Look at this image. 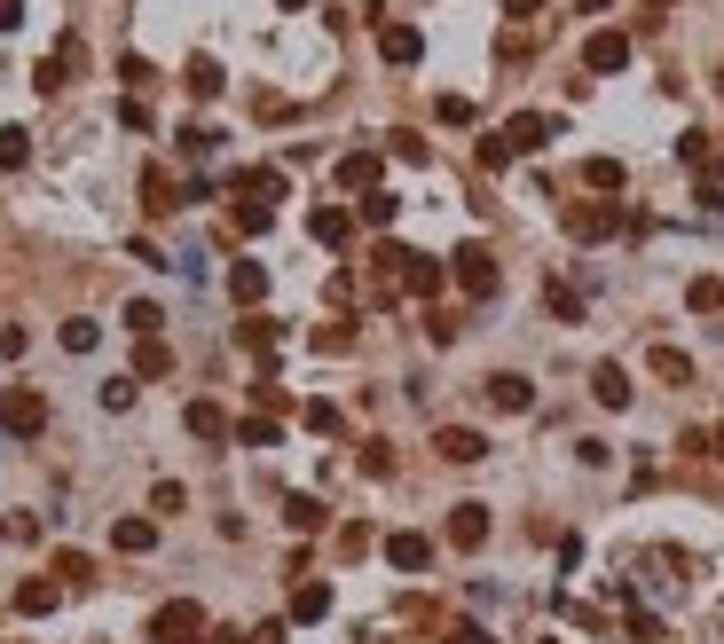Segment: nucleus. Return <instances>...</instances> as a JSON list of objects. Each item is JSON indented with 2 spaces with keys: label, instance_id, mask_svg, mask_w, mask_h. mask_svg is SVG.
Here are the masks:
<instances>
[{
  "label": "nucleus",
  "instance_id": "nucleus-9",
  "mask_svg": "<svg viewBox=\"0 0 724 644\" xmlns=\"http://www.w3.org/2000/svg\"><path fill=\"white\" fill-rule=\"evenodd\" d=\"M308 236H315V244H332V252H347L354 244V213L347 205H315L308 213Z\"/></svg>",
  "mask_w": 724,
  "mask_h": 644
},
{
  "label": "nucleus",
  "instance_id": "nucleus-41",
  "mask_svg": "<svg viewBox=\"0 0 724 644\" xmlns=\"http://www.w3.org/2000/svg\"><path fill=\"white\" fill-rule=\"evenodd\" d=\"M457 330H465V323H457L449 307H434V315H425V338H434V346H449V338H457Z\"/></svg>",
  "mask_w": 724,
  "mask_h": 644
},
{
  "label": "nucleus",
  "instance_id": "nucleus-20",
  "mask_svg": "<svg viewBox=\"0 0 724 644\" xmlns=\"http://www.w3.org/2000/svg\"><path fill=\"white\" fill-rule=\"evenodd\" d=\"M182 425H189L197 440H237V425H228V417L213 409V401H189V409H182Z\"/></svg>",
  "mask_w": 724,
  "mask_h": 644
},
{
  "label": "nucleus",
  "instance_id": "nucleus-4",
  "mask_svg": "<svg viewBox=\"0 0 724 644\" xmlns=\"http://www.w3.org/2000/svg\"><path fill=\"white\" fill-rule=\"evenodd\" d=\"M622 220H631V213H622L614 197H590V205H575V213H567V236H575V244H607Z\"/></svg>",
  "mask_w": 724,
  "mask_h": 644
},
{
  "label": "nucleus",
  "instance_id": "nucleus-25",
  "mask_svg": "<svg viewBox=\"0 0 724 644\" xmlns=\"http://www.w3.org/2000/svg\"><path fill=\"white\" fill-rule=\"evenodd\" d=\"M95 346H103V323H87V315L63 323V354H95Z\"/></svg>",
  "mask_w": 724,
  "mask_h": 644
},
{
  "label": "nucleus",
  "instance_id": "nucleus-22",
  "mask_svg": "<svg viewBox=\"0 0 724 644\" xmlns=\"http://www.w3.org/2000/svg\"><path fill=\"white\" fill-rule=\"evenodd\" d=\"M237 440H245V449H276V440H284V417H276V409H260V417H245V425H237Z\"/></svg>",
  "mask_w": 724,
  "mask_h": 644
},
{
  "label": "nucleus",
  "instance_id": "nucleus-28",
  "mask_svg": "<svg viewBox=\"0 0 724 644\" xmlns=\"http://www.w3.org/2000/svg\"><path fill=\"white\" fill-rule=\"evenodd\" d=\"M583 181L599 189V197H614V189L631 181V174H622V157H590V165H583Z\"/></svg>",
  "mask_w": 724,
  "mask_h": 644
},
{
  "label": "nucleus",
  "instance_id": "nucleus-31",
  "mask_svg": "<svg viewBox=\"0 0 724 644\" xmlns=\"http://www.w3.org/2000/svg\"><path fill=\"white\" fill-rule=\"evenodd\" d=\"M677 157L694 165V174H709V165H716V142H709V134L694 126V134H685V142H677Z\"/></svg>",
  "mask_w": 724,
  "mask_h": 644
},
{
  "label": "nucleus",
  "instance_id": "nucleus-39",
  "mask_svg": "<svg viewBox=\"0 0 724 644\" xmlns=\"http://www.w3.org/2000/svg\"><path fill=\"white\" fill-rule=\"evenodd\" d=\"M87 573H95L87 551H55V582H87Z\"/></svg>",
  "mask_w": 724,
  "mask_h": 644
},
{
  "label": "nucleus",
  "instance_id": "nucleus-44",
  "mask_svg": "<svg viewBox=\"0 0 724 644\" xmlns=\"http://www.w3.org/2000/svg\"><path fill=\"white\" fill-rule=\"evenodd\" d=\"M394 157H402V165H425L434 150H425V134H394Z\"/></svg>",
  "mask_w": 724,
  "mask_h": 644
},
{
  "label": "nucleus",
  "instance_id": "nucleus-42",
  "mask_svg": "<svg viewBox=\"0 0 724 644\" xmlns=\"http://www.w3.org/2000/svg\"><path fill=\"white\" fill-rule=\"evenodd\" d=\"M480 165H488V174H504V165H512V142H504V134H488V142H480Z\"/></svg>",
  "mask_w": 724,
  "mask_h": 644
},
{
  "label": "nucleus",
  "instance_id": "nucleus-29",
  "mask_svg": "<svg viewBox=\"0 0 724 644\" xmlns=\"http://www.w3.org/2000/svg\"><path fill=\"white\" fill-rule=\"evenodd\" d=\"M213 150H221V134H213V126H182V157H189V165H205Z\"/></svg>",
  "mask_w": 724,
  "mask_h": 644
},
{
  "label": "nucleus",
  "instance_id": "nucleus-46",
  "mask_svg": "<svg viewBox=\"0 0 724 644\" xmlns=\"http://www.w3.org/2000/svg\"><path fill=\"white\" fill-rule=\"evenodd\" d=\"M362 471H371V480H386V471H394V449H386V440H371V449H362Z\"/></svg>",
  "mask_w": 724,
  "mask_h": 644
},
{
  "label": "nucleus",
  "instance_id": "nucleus-24",
  "mask_svg": "<svg viewBox=\"0 0 724 644\" xmlns=\"http://www.w3.org/2000/svg\"><path fill=\"white\" fill-rule=\"evenodd\" d=\"M284 527H291V534H315V527H323V503H315V495H284Z\"/></svg>",
  "mask_w": 724,
  "mask_h": 644
},
{
  "label": "nucleus",
  "instance_id": "nucleus-54",
  "mask_svg": "<svg viewBox=\"0 0 724 644\" xmlns=\"http://www.w3.org/2000/svg\"><path fill=\"white\" fill-rule=\"evenodd\" d=\"M0 534H9V527H0Z\"/></svg>",
  "mask_w": 724,
  "mask_h": 644
},
{
  "label": "nucleus",
  "instance_id": "nucleus-5",
  "mask_svg": "<svg viewBox=\"0 0 724 644\" xmlns=\"http://www.w3.org/2000/svg\"><path fill=\"white\" fill-rule=\"evenodd\" d=\"M583 72H599V79H614V72H631V31H590L583 40Z\"/></svg>",
  "mask_w": 724,
  "mask_h": 644
},
{
  "label": "nucleus",
  "instance_id": "nucleus-8",
  "mask_svg": "<svg viewBox=\"0 0 724 644\" xmlns=\"http://www.w3.org/2000/svg\"><path fill=\"white\" fill-rule=\"evenodd\" d=\"M488 409H504V417H520V409H536V386L520 378V369H497V378H488Z\"/></svg>",
  "mask_w": 724,
  "mask_h": 644
},
{
  "label": "nucleus",
  "instance_id": "nucleus-50",
  "mask_svg": "<svg viewBox=\"0 0 724 644\" xmlns=\"http://www.w3.org/2000/svg\"><path fill=\"white\" fill-rule=\"evenodd\" d=\"M24 24V0H0V31H16Z\"/></svg>",
  "mask_w": 724,
  "mask_h": 644
},
{
  "label": "nucleus",
  "instance_id": "nucleus-1",
  "mask_svg": "<svg viewBox=\"0 0 724 644\" xmlns=\"http://www.w3.org/2000/svg\"><path fill=\"white\" fill-rule=\"evenodd\" d=\"M449 283L465 291V299H497L504 291V267L488 244H465V252H449Z\"/></svg>",
  "mask_w": 724,
  "mask_h": 644
},
{
  "label": "nucleus",
  "instance_id": "nucleus-48",
  "mask_svg": "<svg viewBox=\"0 0 724 644\" xmlns=\"http://www.w3.org/2000/svg\"><path fill=\"white\" fill-rule=\"evenodd\" d=\"M245 644H284V621H260V629H245Z\"/></svg>",
  "mask_w": 724,
  "mask_h": 644
},
{
  "label": "nucleus",
  "instance_id": "nucleus-23",
  "mask_svg": "<svg viewBox=\"0 0 724 644\" xmlns=\"http://www.w3.org/2000/svg\"><path fill=\"white\" fill-rule=\"evenodd\" d=\"M394 213H402V197H386V189H362V228H394Z\"/></svg>",
  "mask_w": 724,
  "mask_h": 644
},
{
  "label": "nucleus",
  "instance_id": "nucleus-26",
  "mask_svg": "<svg viewBox=\"0 0 724 644\" xmlns=\"http://www.w3.org/2000/svg\"><path fill=\"white\" fill-rule=\"evenodd\" d=\"M653 378L662 386H694V362H685L677 346H653Z\"/></svg>",
  "mask_w": 724,
  "mask_h": 644
},
{
  "label": "nucleus",
  "instance_id": "nucleus-40",
  "mask_svg": "<svg viewBox=\"0 0 724 644\" xmlns=\"http://www.w3.org/2000/svg\"><path fill=\"white\" fill-rule=\"evenodd\" d=\"M118 126L126 134H150V103H142V94H126V103H118Z\"/></svg>",
  "mask_w": 724,
  "mask_h": 644
},
{
  "label": "nucleus",
  "instance_id": "nucleus-11",
  "mask_svg": "<svg viewBox=\"0 0 724 644\" xmlns=\"http://www.w3.org/2000/svg\"><path fill=\"white\" fill-rule=\"evenodd\" d=\"M386 566L394 573H425V566H434V542H425V534H386Z\"/></svg>",
  "mask_w": 724,
  "mask_h": 644
},
{
  "label": "nucleus",
  "instance_id": "nucleus-49",
  "mask_svg": "<svg viewBox=\"0 0 724 644\" xmlns=\"http://www.w3.org/2000/svg\"><path fill=\"white\" fill-rule=\"evenodd\" d=\"M504 16H512V24H528V16H544V0H504Z\"/></svg>",
  "mask_w": 724,
  "mask_h": 644
},
{
  "label": "nucleus",
  "instance_id": "nucleus-13",
  "mask_svg": "<svg viewBox=\"0 0 724 644\" xmlns=\"http://www.w3.org/2000/svg\"><path fill=\"white\" fill-rule=\"evenodd\" d=\"M111 551H118V558H142V551H158V519H135V512H126V519L111 527Z\"/></svg>",
  "mask_w": 724,
  "mask_h": 644
},
{
  "label": "nucleus",
  "instance_id": "nucleus-32",
  "mask_svg": "<svg viewBox=\"0 0 724 644\" xmlns=\"http://www.w3.org/2000/svg\"><path fill=\"white\" fill-rule=\"evenodd\" d=\"M158 323H166L158 299H126V330H135V338H158Z\"/></svg>",
  "mask_w": 724,
  "mask_h": 644
},
{
  "label": "nucleus",
  "instance_id": "nucleus-6",
  "mask_svg": "<svg viewBox=\"0 0 724 644\" xmlns=\"http://www.w3.org/2000/svg\"><path fill=\"white\" fill-rule=\"evenodd\" d=\"M551 134H559V118H551V111H520V118H504V142H512V157H536V150H551Z\"/></svg>",
  "mask_w": 724,
  "mask_h": 644
},
{
  "label": "nucleus",
  "instance_id": "nucleus-19",
  "mask_svg": "<svg viewBox=\"0 0 724 644\" xmlns=\"http://www.w3.org/2000/svg\"><path fill=\"white\" fill-rule=\"evenodd\" d=\"M237 346H245V354H276V346H284V330H276L269 315H252V307H245V323H237Z\"/></svg>",
  "mask_w": 724,
  "mask_h": 644
},
{
  "label": "nucleus",
  "instance_id": "nucleus-2",
  "mask_svg": "<svg viewBox=\"0 0 724 644\" xmlns=\"http://www.w3.org/2000/svg\"><path fill=\"white\" fill-rule=\"evenodd\" d=\"M0 432H9V440H40L48 432V393L9 386V393H0Z\"/></svg>",
  "mask_w": 724,
  "mask_h": 644
},
{
  "label": "nucleus",
  "instance_id": "nucleus-43",
  "mask_svg": "<svg viewBox=\"0 0 724 644\" xmlns=\"http://www.w3.org/2000/svg\"><path fill=\"white\" fill-rule=\"evenodd\" d=\"M441 126H473V94H441Z\"/></svg>",
  "mask_w": 724,
  "mask_h": 644
},
{
  "label": "nucleus",
  "instance_id": "nucleus-53",
  "mask_svg": "<svg viewBox=\"0 0 724 644\" xmlns=\"http://www.w3.org/2000/svg\"><path fill=\"white\" fill-rule=\"evenodd\" d=\"M646 9H670V0H646Z\"/></svg>",
  "mask_w": 724,
  "mask_h": 644
},
{
  "label": "nucleus",
  "instance_id": "nucleus-14",
  "mask_svg": "<svg viewBox=\"0 0 724 644\" xmlns=\"http://www.w3.org/2000/svg\"><path fill=\"white\" fill-rule=\"evenodd\" d=\"M378 55L386 63H417L425 55V31L417 24H378Z\"/></svg>",
  "mask_w": 724,
  "mask_h": 644
},
{
  "label": "nucleus",
  "instance_id": "nucleus-52",
  "mask_svg": "<svg viewBox=\"0 0 724 644\" xmlns=\"http://www.w3.org/2000/svg\"><path fill=\"white\" fill-rule=\"evenodd\" d=\"M276 9H308V0H276Z\"/></svg>",
  "mask_w": 724,
  "mask_h": 644
},
{
  "label": "nucleus",
  "instance_id": "nucleus-34",
  "mask_svg": "<svg viewBox=\"0 0 724 644\" xmlns=\"http://www.w3.org/2000/svg\"><path fill=\"white\" fill-rule=\"evenodd\" d=\"M24 157H32V142H24V126H0V174H16Z\"/></svg>",
  "mask_w": 724,
  "mask_h": 644
},
{
  "label": "nucleus",
  "instance_id": "nucleus-33",
  "mask_svg": "<svg viewBox=\"0 0 724 644\" xmlns=\"http://www.w3.org/2000/svg\"><path fill=\"white\" fill-rule=\"evenodd\" d=\"M189 94H197V103H213V94H221V63L197 55V63H189Z\"/></svg>",
  "mask_w": 724,
  "mask_h": 644
},
{
  "label": "nucleus",
  "instance_id": "nucleus-10",
  "mask_svg": "<svg viewBox=\"0 0 724 644\" xmlns=\"http://www.w3.org/2000/svg\"><path fill=\"white\" fill-rule=\"evenodd\" d=\"M55 605H63V582H55V573H32V582H16V614H24V621L55 614Z\"/></svg>",
  "mask_w": 724,
  "mask_h": 644
},
{
  "label": "nucleus",
  "instance_id": "nucleus-21",
  "mask_svg": "<svg viewBox=\"0 0 724 644\" xmlns=\"http://www.w3.org/2000/svg\"><path fill=\"white\" fill-rule=\"evenodd\" d=\"M332 614V582H300L291 590V621H323Z\"/></svg>",
  "mask_w": 724,
  "mask_h": 644
},
{
  "label": "nucleus",
  "instance_id": "nucleus-16",
  "mask_svg": "<svg viewBox=\"0 0 724 644\" xmlns=\"http://www.w3.org/2000/svg\"><path fill=\"white\" fill-rule=\"evenodd\" d=\"M590 393H599V409H631V369L599 362V369H590Z\"/></svg>",
  "mask_w": 724,
  "mask_h": 644
},
{
  "label": "nucleus",
  "instance_id": "nucleus-12",
  "mask_svg": "<svg viewBox=\"0 0 724 644\" xmlns=\"http://www.w3.org/2000/svg\"><path fill=\"white\" fill-rule=\"evenodd\" d=\"M449 542H457V551H480V542H488V503H457V512H449Z\"/></svg>",
  "mask_w": 724,
  "mask_h": 644
},
{
  "label": "nucleus",
  "instance_id": "nucleus-45",
  "mask_svg": "<svg viewBox=\"0 0 724 644\" xmlns=\"http://www.w3.org/2000/svg\"><path fill=\"white\" fill-rule=\"evenodd\" d=\"M300 417H308V432H339V409H332V401H308Z\"/></svg>",
  "mask_w": 724,
  "mask_h": 644
},
{
  "label": "nucleus",
  "instance_id": "nucleus-27",
  "mask_svg": "<svg viewBox=\"0 0 724 644\" xmlns=\"http://www.w3.org/2000/svg\"><path fill=\"white\" fill-rule=\"evenodd\" d=\"M142 205H150V213H174V205H182V189H174L166 174H158V165L142 174Z\"/></svg>",
  "mask_w": 724,
  "mask_h": 644
},
{
  "label": "nucleus",
  "instance_id": "nucleus-38",
  "mask_svg": "<svg viewBox=\"0 0 724 644\" xmlns=\"http://www.w3.org/2000/svg\"><path fill=\"white\" fill-rule=\"evenodd\" d=\"M135 386H142V378H111V386H103V409H111V417L135 409Z\"/></svg>",
  "mask_w": 724,
  "mask_h": 644
},
{
  "label": "nucleus",
  "instance_id": "nucleus-30",
  "mask_svg": "<svg viewBox=\"0 0 724 644\" xmlns=\"http://www.w3.org/2000/svg\"><path fill=\"white\" fill-rule=\"evenodd\" d=\"M150 512H158V519L189 512V488H182V480H158V488H150Z\"/></svg>",
  "mask_w": 724,
  "mask_h": 644
},
{
  "label": "nucleus",
  "instance_id": "nucleus-51",
  "mask_svg": "<svg viewBox=\"0 0 724 644\" xmlns=\"http://www.w3.org/2000/svg\"><path fill=\"white\" fill-rule=\"evenodd\" d=\"M709 449H716V456H724V425H716V432H709Z\"/></svg>",
  "mask_w": 724,
  "mask_h": 644
},
{
  "label": "nucleus",
  "instance_id": "nucleus-18",
  "mask_svg": "<svg viewBox=\"0 0 724 644\" xmlns=\"http://www.w3.org/2000/svg\"><path fill=\"white\" fill-rule=\"evenodd\" d=\"M228 228H237V236H269L276 205H269V197H237V205H228Z\"/></svg>",
  "mask_w": 724,
  "mask_h": 644
},
{
  "label": "nucleus",
  "instance_id": "nucleus-17",
  "mask_svg": "<svg viewBox=\"0 0 724 644\" xmlns=\"http://www.w3.org/2000/svg\"><path fill=\"white\" fill-rule=\"evenodd\" d=\"M228 299H237V307H260V299H269V267L237 260V267H228Z\"/></svg>",
  "mask_w": 724,
  "mask_h": 644
},
{
  "label": "nucleus",
  "instance_id": "nucleus-35",
  "mask_svg": "<svg viewBox=\"0 0 724 644\" xmlns=\"http://www.w3.org/2000/svg\"><path fill=\"white\" fill-rule=\"evenodd\" d=\"M166 369H174V354L158 346V338H142V354H135V378H166Z\"/></svg>",
  "mask_w": 724,
  "mask_h": 644
},
{
  "label": "nucleus",
  "instance_id": "nucleus-15",
  "mask_svg": "<svg viewBox=\"0 0 724 644\" xmlns=\"http://www.w3.org/2000/svg\"><path fill=\"white\" fill-rule=\"evenodd\" d=\"M332 181H339V189H354V197H362V189H378V150H347V157L332 165Z\"/></svg>",
  "mask_w": 724,
  "mask_h": 644
},
{
  "label": "nucleus",
  "instance_id": "nucleus-7",
  "mask_svg": "<svg viewBox=\"0 0 724 644\" xmlns=\"http://www.w3.org/2000/svg\"><path fill=\"white\" fill-rule=\"evenodd\" d=\"M434 456H441V464H480L488 440H480L473 425H441V432H434Z\"/></svg>",
  "mask_w": 724,
  "mask_h": 644
},
{
  "label": "nucleus",
  "instance_id": "nucleus-47",
  "mask_svg": "<svg viewBox=\"0 0 724 644\" xmlns=\"http://www.w3.org/2000/svg\"><path fill=\"white\" fill-rule=\"evenodd\" d=\"M449 644H497V636H488L480 621H457V636H449Z\"/></svg>",
  "mask_w": 724,
  "mask_h": 644
},
{
  "label": "nucleus",
  "instance_id": "nucleus-36",
  "mask_svg": "<svg viewBox=\"0 0 724 644\" xmlns=\"http://www.w3.org/2000/svg\"><path fill=\"white\" fill-rule=\"evenodd\" d=\"M685 307H694V315H716V307H724V283H716V276H701L694 291H685Z\"/></svg>",
  "mask_w": 724,
  "mask_h": 644
},
{
  "label": "nucleus",
  "instance_id": "nucleus-37",
  "mask_svg": "<svg viewBox=\"0 0 724 644\" xmlns=\"http://www.w3.org/2000/svg\"><path fill=\"white\" fill-rule=\"evenodd\" d=\"M544 299H551V315H559V323H583V291H567V283H551Z\"/></svg>",
  "mask_w": 724,
  "mask_h": 644
},
{
  "label": "nucleus",
  "instance_id": "nucleus-3",
  "mask_svg": "<svg viewBox=\"0 0 724 644\" xmlns=\"http://www.w3.org/2000/svg\"><path fill=\"white\" fill-rule=\"evenodd\" d=\"M189 636H205V605L197 597H174L150 614V644H189Z\"/></svg>",
  "mask_w": 724,
  "mask_h": 644
}]
</instances>
